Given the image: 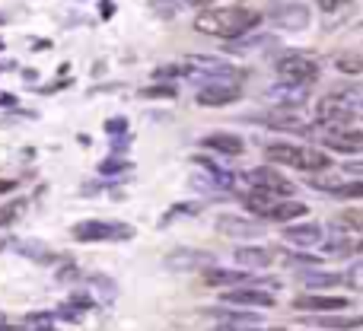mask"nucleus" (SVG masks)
I'll return each instance as SVG.
<instances>
[{
	"instance_id": "obj_48",
	"label": "nucleus",
	"mask_w": 363,
	"mask_h": 331,
	"mask_svg": "<svg viewBox=\"0 0 363 331\" xmlns=\"http://www.w3.org/2000/svg\"><path fill=\"white\" fill-rule=\"evenodd\" d=\"M185 4H188V6H207L211 0H185Z\"/></svg>"
},
{
	"instance_id": "obj_37",
	"label": "nucleus",
	"mask_w": 363,
	"mask_h": 331,
	"mask_svg": "<svg viewBox=\"0 0 363 331\" xmlns=\"http://www.w3.org/2000/svg\"><path fill=\"white\" fill-rule=\"evenodd\" d=\"M345 284H347L351 290H360V293H363V262H357L351 271H347V274H345Z\"/></svg>"
},
{
	"instance_id": "obj_50",
	"label": "nucleus",
	"mask_w": 363,
	"mask_h": 331,
	"mask_svg": "<svg viewBox=\"0 0 363 331\" xmlns=\"http://www.w3.org/2000/svg\"><path fill=\"white\" fill-rule=\"evenodd\" d=\"M0 328H6V319H4V315H0Z\"/></svg>"
},
{
	"instance_id": "obj_39",
	"label": "nucleus",
	"mask_w": 363,
	"mask_h": 331,
	"mask_svg": "<svg viewBox=\"0 0 363 331\" xmlns=\"http://www.w3.org/2000/svg\"><path fill=\"white\" fill-rule=\"evenodd\" d=\"M74 281H80V271H77L74 264H64V268L55 274V284H74Z\"/></svg>"
},
{
	"instance_id": "obj_16",
	"label": "nucleus",
	"mask_w": 363,
	"mask_h": 331,
	"mask_svg": "<svg viewBox=\"0 0 363 331\" xmlns=\"http://www.w3.org/2000/svg\"><path fill=\"white\" fill-rule=\"evenodd\" d=\"M217 230L233 239H255L264 232V223L262 217L249 220V217H236V213H223V217H217Z\"/></svg>"
},
{
	"instance_id": "obj_10",
	"label": "nucleus",
	"mask_w": 363,
	"mask_h": 331,
	"mask_svg": "<svg viewBox=\"0 0 363 331\" xmlns=\"http://www.w3.org/2000/svg\"><path fill=\"white\" fill-rule=\"evenodd\" d=\"M220 300L226 303V306H249V309H274V293H271L268 287H242V284H239V287H230V290H223V296H220Z\"/></svg>"
},
{
	"instance_id": "obj_36",
	"label": "nucleus",
	"mask_w": 363,
	"mask_h": 331,
	"mask_svg": "<svg viewBox=\"0 0 363 331\" xmlns=\"http://www.w3.org/2000/svg\"><path fill=\"white\" fill-rule=\"evenodd\" d=\"M188 74V64L182 61V64H169V67H157L153 70V77L157 80H172V77H185Z\"/></svg>"
},
{
	"instance_id": "obj_22",
	"label": "nucleus",
	"mask_w": 363,
	"mask_h": 331,
	"mask_svg": "<svg viewBox=\"0 0 363 331\" xmlns=\"http://www.w3.org/2000/svg\"><path fill=\"white\" fill-rule=\"evenodd\" d=\"M201 281H204L207 287H223V290H230V287H239V284H249L252 274H245V268L233 271V268H213V264H211V268H204Z\"/></svg>"
},
{
	"instance_id": "obj_6",
	"label": "nucleus",
	"mask_w": 363,
	"mask_h": 331,
	"mask_svg": "<svg viewBox=\"0 0 363 331\" xmlns=\"http://www.w3.org/2000/svg\"><path fill=\"white\" fill-rule=\"evenodd\" d=\"M239 96H242V86L233 83L230 77H220V80L204 83V86L198 89V96H194V102H198L201 108H226V106H233Z\"/></svg>"
},
{
	"instance_id": "obj_1",
	"label": "nucleus",
	"mask_w": 363,
	"mask_h": 331,
	"mask_svg": "<svg viewBox=\"0 0 363 331\" xmlns=\"http://www.w3.org/2000/svg\"><path fill=\"white\" fill-rule=\"evenodd\" d=\"M255 26H262V13L249 10V6H204L194 19V29L201 35L213 38H239L249 35Z\"/></svg>"
},
{
	"instance_id": "obj_47",
	"label": "nucleus",
	"mask_w": 363,
	"mask_h": 331,
	"mask_svg": "<svg viewBox=\"0 0 363 331\" xmlns=\"http://www.w3.org/2000/svg\"><path fill=\"white\" fill-rule=\"evenodd\" d=\"M35 48H38V51H45V48H51V42H48V38H38Z\"/></svg>"
},
{
	"instance_id": "obj_31",
	"label": "nucleus",
	"mask_w": 363,
	"mask_h": 331,
	"mask_svg": "<svg viewBox=\"0 0 363 331\" xmlns=\"http://www.w3.org/2000/svg\"><path fill=\"white\" fill-rule=\"evenodd\" d=\"M335 226L351 230V232H363V211L360 207H347V211H341V217H338V223Z\"/></svg>"
},
{
	"instance_id": "obj_42",
	"label": "nucleus",
	"mask_w": 363,
	"mask_h": 331,
	"mask_svg": "<svg viewBox=\"0 0 363 331\" xmlns=\"http://www.w3.org/2000/svg\"><path fill=\"white\" fill-rule=\"evenodd\" d=\"M315 4H319L322 10H325V13H335V10H338V6H341V4H345V0H315Z\"/></svg>"
},
{
	"instance_id": "obj_34",
	"label": "nucleus",
	"mask_w": 363,
	"mask_h": 331,
	"mask_svg": "<svg viewBox=\"0 0 363 331\" xmlns=\"http://www.w3.org/2000/svg\"><path fill=\"white\" fill-rule=\"evenodd\" d=\"M138 96L140 99H172V96H176V86H144Z\"/></svg>"
},
{
	"instance_id": "obj_35",
	"label": "nucleus",
	"mask_w": 363,
	"mask_h": 331,
	"mask_svg": "<svg viewBox=\"0 0 363 331\" xmlns=\"http://www.w3.org/2000/svg\"><path fill=\"white\" fill-rule=\"evenodd\" d=\"M55 322H57L55 313H32V315H26V325H32V328H55Z\"/></svg>"
},
{
	"instance_id": "obj_45",
	"label": "nucleus",
	"mask_w": 363,
	"mask_h": 331,
	"mask_svg": "<svg viewBox=\"0 0 363 331\" xmlns=\"http://www.w3.org/2000/svg\"><path fill=\"white\" fill-rule=\"evenodd\" d=\"M99 10H102V16H112V13H115V4H112V0H102Z\"/></svg>"
},
{
	"instance_id": "obj_15",
	"label": "nucleus",
	"mask_w": 363,
	"mask_h": 331,
	"mask_svg": "<svg viewBox=\"0 0 363 331\" xmlns=\"http://www.w3.org/2000/svg\"><path fill=\"white\" fill-rule=\"evenodd\" d=\"M255 125H264V128H274V131H287V134H309V121L300 118L294 108H274L268 115H258Z\"/></svg>"
},
{
	"instance_id": "obj_14",
	"label": "nucleus",
	"mask_w": 363,
	"mask_h": 331,
	"mask_svg": "<svg viewBox=\"0 0 363 331\" xmlns=\"http://www.w3.org/2000/svg\"><path fill=\"white\" fill-rule=\"evenodd\" d=\"M277 249L274 245H242V249L233 252V262L245 271H262V268H271L277 262Z\"/></svg>"
},
{
	"instance_id": "obj_46",
	"label": "nucleus",
	"mask_w": 363,
	"mask_h": 331,
	"mask_svg": "<svg viewBox=\"0 0 363 331\" xmlns=\"http://www.w3.org/2000/svg\"><path fill=\"white\" fill-rule=\"evenodd\" d=\"M23 80L26 83H35V70H23Z\"/></svg>"
},
{
	"instance_id": "obj_19",
	"label": "nucleus",
	"mask_w": 363,
	"mask_h": 331,
	"mask_svg": "<svg viewBox=\"0 0 363 331\" xmlns=\"http://www.w3.org/2000/svg\"><path fill=\"white\" fill-rule=\"evenodd\" d=\"M284 239L296 249H313L325 239V230L322 223H294V226H284Z\"/></svg>"
},
{
	"instance_id": "obj_25",
	"label": "nucleus",
	"mask_w": 363,
	"mask_h": 331,
	"mask_svg": "<svg viewBox=\"0 0 363 331\" xmlns=\"http://www.w3.org/2000/svg\"><path fill=\"white\" fill-rule=\"evenodd\" d=\"M315 328H328V331H351V328H363V315L357 319H345L338 313H319V319L313 322Z\"/></svg>"
},
{
	"instance_id": "obj_18",
	"label": "nucleus",
	"mask_w": 363,
	"mask_h": 331,
	"mask_svg": "<svg viewBox=\"0 0 363 331\" xmlns=\"http://www.w3.org/2000/svg\"><path fill=\"white\" fill-rule=\"evenodd\" d=\"M204 315L211 322H217V328H236V331H242V328H262V319H258L255 313H239L236 306H230V309H207Z\"/></svg>"
},
{
	"instance_id": "obj_26",
	"label": "nucleus",
	"mask_w": 363,
	"mask_h": 331,
	"mask_svg": "<svg viewBox=\"0 0 363 331\" xmlns=\"http://www.w3.org/2000/svg\"><path fill=\"white\" fill-rule=\"evenodd\" d=\"M303 284H306L309 290H328V287H338V284H345V274H332V271H306L303 274Z\"/></svg>"
},
{
	"instance_id": "obj_21",
	"label": "nucleus",
	"mask_w": 363,
	"mask_h": 331,
	"mask_svg": "<svg viewBox=\"0 0 363 331\" xmlns=\"http://www.w3.org/2000/svg\"><path fill=\"white\" fill-rule=\"evenodd\" d=\"M309 207L303 204V201H294V194L290 198H277L274 204L268 207V213H264L262 220H274V223H294V220L306 217Z\"/></svg>"
},
{
	"instance_id": "obj_44",
	"label": "nucleus",
	"mask_w": 363,
	"mask_h": 331,
	"mask_svg": "<svg viewBox=\"0 0 363 331\" xmlns=\"http://www.w3.org/2000/svg\"><path fill=\"white\" fill-rule=\"evenodd\" d=\"M13 188H16V181H13V179H0V194L13 191Z\"/></svg>"
},
{
	"instance_id": "obj_41",
	"label": "nucleus",
	"mask_w": 363,
	"mask_h": 331,
	"mask_svg": "<svg viewBox=\"0 0 363 331\" xmlns=\"http://www.w3.org/2000/svg\"><path fill=\"white\" fill-rule=\"evenodd\" d=\"M341 172H354V175H360V179H363V159H351V163H345Z\"/></svg>"
},
{
	"instance_id": "obj_30",
	"label": "nucleus",
	"mask_w": 363,
	"mask_h": 331,
	"mask_svg": "<svg viewBox=\"0 0 363 331\" xmlns=\"http://www.w3.org/2000/svg\"><path fill=\"white\" fill-rule=\"evenodd\" d=\"M328 194H332L335 201H354V198H363V179H360V175H357V179H351V181L345 179L341 185H335Z\"/></svg>"
},
{
	"instance_id": "obj_8",
	"label": "nucleus",
	"mask_w": 363,
	"mask_h": 331,
	"mask_svg": "<svg viewBox=\"0 0 363 331\" xmlns=\"http://www.w3.org/2000/svg\"><path fill=\"white\" fill-rule=\"evenodd\" d=\"M325 147L345 157H357L363 153V125L351 121V125H338V128H325Z\"/></svg>"
},
{
	"instance_id": "obj_28",
	"label": "nucleus",
	"mask_w": 363,
	"mask_h": 331,
	"mask_svg": "<svg viewBox=\"0 0 363 331\" xmlns=\"http://www.w3.org/2000/svg\"><path fill=\"white\" fill-rule=\"evenodd\" d=\"M306 181H309L313 188H319V191H332L335 185H341V181H345V175H341V172H332V166H328V169H315V172H309Z\"/></svg>"
},
{
	"instance_id": "obj_33",
	"label": "nucleus",
	"mask_w": 363,
	"mask_h": 331,
	"mask_svg": "<svg viewBox=\"0 0 363 331\" xmlns=\"http://www.w3.org/2000/svg\"><path fill=\"white\" fill-rule=\"evenodd\" d=\"M118 172H131V163L118 157H108L99 163V175H118Z\"/></svg>"
},
{
	"instance_id": "obj_13",
	"label": "nucleus",
	"mask_w": 363,
	"mask_h": 331,
	"mask_svg": "<svg viewBox=\"0 0 363 331\" xmlns=\"http://www.w3.org/2000/svg\"><path fill=\"white\" fill-rule=\"evenodd\" d=\"M264 99L274 108H300L303 102H309V86H300V83H284L277 80L274 86H268Z\"/></svg>"
},
{
	"instance_id": "obj_23",
	"label": "nucleus",
	"mask_w": 363,
	"mask_h": 331,
	"mask_svg": "<svg viewBox=\"0 0 363 331\" xmlns=\"http://www.w3.org/2000/svg\"><path fill=\"white\" fill-rule=\"evenodd\" d=\"M194 163H198L201 169H204L207 175H211L213 181H220V185L226 188V191H233V188H239V175L230 172V169H223L220 163H213L211 157H194Z\"/></svg>"
},
{
	"instance_id": "obj_3",
	"label": "nucleus",
	"mask_w": 363,
	"mask_h": 331,
	"mask_svg": "<svg viewBox=\"0 0 363 331\" xmlns=\"http://www.w3.org/2000/svg\"><path fill=\"white\" fill-rule=\"evenodd\" d=\"M274 74L284 83H300V86H313L322 77V67L313 55H303V51H284L274 57Z\"/></svg>"
},
{
	"instance_id": "obj_27",
	"label": "nucleus",
	"mask_w": 363,
	"mask_h": 331,
	"mask_svg": "<svg viewBox=\"0 0 363 331\" xmlns=\"http://www.w3.org/2000/svg\"><path fill=\"white\" fill-rule=\"evenodd\" d=\"M26 207H29V198H10V201H4V204H0V230L16 223V220L26 213Z\"/></svg>"
},
{
	"instance_id": "obj_17",
	"label": "nucleus",
	"mask_w": 363,
	"mask_h": 331,
	"mask_svg": "<svg viewBox=\"0 0 363 331\" xmlns=\"http://www.w3.org/2000/svg\"><path fill=\"white\" fill-rule=\"evenodd\" d=\"M201 147L207 153H220V157H242L245 153V140L233 131H213L201 138Z\"/></svg>"
},
{
	"instance_id": "obj_43",
	"label": "nucleus",
	"mask_w": 363,
	"mask_h": 331,
	"mask_svg": "<svg viewBox=\"0 0 363 331\" xmlns=\"http://www.w3.org/2000/svg\"><path fill=\"white\" fill-rule=\"evenodd\" d=\"M0 106H6V108H10V106H16V96H13V93H6V89H0Z\"/></svg>"
},
{
	"instance_id": "obj_24",
	"label": "nucleus",
	"mask_w": 363,
	"mask_h": 331,
	"mask_svg": "<svg viewBox=\"0 0 363 331\" xmlns=\"http://www.w3.org/2000/svg\"><path fill=\"white\" fill-rule=\"evenodd\" d=\"M332 67L345 77H360L363 74V55L360 51H338L332 57Z\"/></svg>"
},
{
	"instance_id": "obj_38",
	"label": "nucleus",
	"mask_w": 363,
	"mask_h": 331,
	"mask_svg": "<svg viewBox=\"0 0 363 331\" xmlns=\"http://www.w3.org/2000/svg\"><path fill=\"white\" fill-rule=\"evenodd\" d=\"M102 128H106L108 138H118V134H128V128H131V125H128V118H121V115H118V118H108Z\"/></svg>"
},
{
	"instance_id": "obj_40",
	"label": "nucleus",
	"mask_w": 363,
	"mask_h": 331,
	"mask_svg": "<svg viewBox=\"0 0 363 331\" xmlns=\"http://www.w3.org/2000/svg\"><path fill=\"white\" fill-rule=\"evenodd\" d=\"M322 258H315V255H303V252H296V255H284V264H319Z\"/></svg>"
},
{
	"instance_id": "obj_51",
	"label": "nucleus",
	"mask_w": 363,
	"mask_h": 331,
	"mask_svg": "<svg viewBox=\"0 0 363 331\" xmlns=\"http://www.w3.org/2000/svg\"><path fill=\"white\" fill-rule=\"evenodd\" d=\"M0 51H4V38H0Z\"/></svg>"
},
{
	"instance_id": "obj_9",
	"label": "nucleus",
	"mask_w": 363,
	"mask_h": 331,
	"mask_svg": "<svg viewBox=\"0 0 363 331\" xmlns=\"http://www.w3.org/2000/svg\"><path fill=\"white\" fill-rule=\"evenodd\" d=\"M268 19H271V26L281 32H303L313 23V13H309L306 4H281L268 13Z\"/></svg>"
},
{
	"instance_id": "obj_7",
	"label": "nucleus",
	"mask_w": 363,
	"mask_h": 331,
	"mask_svg": "<svg viewBox=\"0 0 363 331\" xmlns=\"http://www.w3.org/2000/svg\"><path fill=\"white\" fill-rule=\"evenodd\" d=\"M360 112H354L351 106H347L341 96L328 93L322 96L319 102H315V125L319 128H338V125H351V121H357Z\"/></svg>"
},
{
	"instance_id": "obj_5",
	"label": "nucleus",
	"mask_w": 363,
	"mask_h": 331,
	"mask_svg": "<svg viewBox=\"0 0 363 331\" xmlns=\"http://www.w3.org/2000/svg\"><path fill=\"white\" fill-rule=\"evenodd\" d=\"M239 188H245V191H249V188H262V191L281 194V198H290V194L296 191L294 181L271 166H255V169H249V172H242L239 175Z\"/></svg>"
},
{
	"instance_id": "obj_2",
	"label": "nucleus",
	"mask_w": 363,
	"mask_h": 331,
	"mask_svg": "<svg viewBox=\"0 0 363 331\" xmlns=\"http://www.w3.org/2000/svg\"><path fill=\"white\" fill-rule=\"evenodd\" d=\"M264 159L274 166L303 169V172H315V169H328L332 157L319 147H296V144H268L264 147Z\"/></svg>"
},
{
	"instance_id": "obj_29",
	"label": "nucleus",
	"mask_w": 363,
	"mask_h": 331,
	"mask_svg": "<svg viewBox=\"0 0 363 331\" xmlns=\"http://www.w3.org/2000/svg\"><path fill=\"white\" fill-rule=\"evenodd\" d=\"M335 96H341V99L347 102V106L354 108V112H360L363 115V83H345V86H338V89H332Z\"/></svg>"
},
{
	"instance_id": "obj_4",
	"label": "nucleus",
	"mask_w": 363,
	"mask_h": 331,
	"mask_svg": "<svg viewBox=\"0 0 363 331\" xmlns=\"http://www.w3.org/2000/svg\"><path fill=\"white\" fill-rule=\"evenodd\" d=\"M77 242H106V239H134L131 223H118V220H83L70 230Z\"/></svg>"
},
{
	"instance_id": "obj_11",
	"label": "nucleus",
	"mask_w": 363,
	"mask_h": 331,
	"mask_svg": "<svg viewBox=\"0 0 363 331\" xmlns=\"http://www.w3.org/2000/svg\"><path fill=\"white\" fill-rule=\"evenodd\" d=\"M319 245L325 249V255H332V258H354L363 252V232H351V230L335 226L332 236L322 239Z\"/></svg>"
},
{
	"instance_id": "obj_32",
	"label": "nucleus",
	"mask_w": 363,
	"mask_h": 331,
	"mask_svg": "<svg viewBox=\"0 0 363 331\" xmlns=\"http://www.w3.org/2000/svg\"><path fill=\"white\" fill-rule=\"evenodd\" d=\"M198 211H201V204H176V207H169V211H166V217H163V223H160V226H169L176 217H194Z\"/></svg>"
},
{
	"instance_id": "obj_49",
	"label": "nucleus",
	"mask_w": 363,
	"mask_h": 331,
	"mask_svg": "<svg viewBox=\"0 0 363 331\" xmlns=\"http://www.w3.org/2000/svg\"><path fill=\"white\" fill-rule=\"evenodd\" d=\"M0 70H13V61H0Z\"/></svg>"
},
{
	"instance_id": "obj_12",
	"label": "nucleus",
	"mask_w": 363,
	"mask_h": 331,
	"mask_svg": "<svg viewBox=\"0 0 363 331\" xmlns=\"http://www.w3.org/2000/svg\"><path fill=\"white\" fill-rule=\"evenodd\" d=\"M166 268L176 271V274H188V271H204L213 264L211 252H201V249H172L166 255Z\"/></svg>"
},
{
	"instance_id": "obj_20",
	"label": "nucleus",
	"mask_w": 363,
	"mask_h": 331,
	"mask_svg": "<svg viewBox=\"0 0 363 331\" xmlns=\"http://www.w3.org/2000/svg\"><path fill=\"white\" fill-rule=\"evenodd\" d=\"M351 306V300H345V296H296L294 300V309H300V313H345V309Z\"/></svg>"
}]
</instances>
